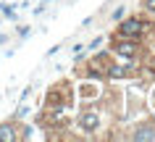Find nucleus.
<instances>
[{
	"instance_id": "nucleus-2",
	"label": "nucleus",
	"mask_w": 155,
	"mask_h": 142,
	"mask_svg": "<svg viewBox=\"0 0 155 142\" xmlns=\"http://www.w3.org/2000/svg\"><path fill=\"white\" fill-rule=\"evenodd\" d=\"M137 40H129V37H118V40L113 42V53L116 55H121V58L131 61V58H137Z\"/></svg>"
},
{
	"instance_id": "nucleus-5",
	"label": "nucleus",
	"mask_w": 155,
	"mask_h": 142,
	"mask_svg": "<svg viewBox=\"0 0 155 142\" xmlns=\"http://www.w3.org/2000/svg\"><path fill=\"white\" fill-rule=\"evenodd\" d=\"M16 140H18V129L13 121L0 124V142H16Z\"/></svg>"
},
{
	"instance_id": "nucleus-9",
	"label": "nucleus",
	"mask_w": 155,
	"mask_h": 142,
	"mask_svg": "<svg viewBox=\"0 0 155 142\" xmlns=\"http://www.w3.org/2000/svg\"><path fill=\"white\" fill-rule=\"evenodd\" d=\"M145 8L147 11H155V0H145Z\"/></svg>"
},
{
	"instance_id": "nucleus-6",
	"label": "nucleus",
	"mask_w": 155,
	"mask_h": 142,
	"mask_svg": "<svg viewBox=\"0 0 155 142\" xmlns=\"http://www.w3.org/2000/svg\"><path fill=\"white\" fill-rule=\"evenodd\" d=\"M131 71H129V66H110L108 68V76L110 79H124V76H129Z\"/></svg>"
},
{
	"instance_id": "nucleus-10",
	"label": "nucleus",
	"mask_w": 155,
	"mask_h": 142,
	"mask_svg": "<svg viewBox=\"0 0 155 142\" xmlns=\"http://www.w3.org/2000/svg\"><path fill=\"white\" fill-rule=\"evenodd\" d=\"M153 105H155V92H153Z\"/></svg>"
},
{
	"instance_id": "nucleus-7",
	"label": "nucleus",
	"mask_w": 155,
	"mask_h": 142,
	"mask_svg": "<svg viewBox=\"0 0 155 142\" xmlns=\"http://www.w3.org/2000/svg\"><path fill=\"white\" fill-rule=\"evenodd\" d=\"M0 11H3V13H5L8 18H13V16H16V13H13V8H11V5H5V3L0 5Z\"/></svg>"
},
{
	"instance_id": "nucleus-3",
	"label": "nucleus",
	"mask_w": 155,
	"mask_h": 142,
	"mask_svg": "<svg viewBox=\"0 0 155 142\" xmlns=\"http://www.w3.org/2000/svg\"><path fill=\"white\" fill-rule=\"evenodd\" d=\"M76 124H79V129H82V132H97V126H100V113H97L95 108L82 111V113L76 116Z\"/></svg>"
},
{
	"instance_id": "nucleus-1",
	"label": "nucleus",
	"mask_w": 155,
	"mask_h": 142,
	"mask_svg": "<svg viewBox=\"0 0 155 142\" xmlns=\"http://www.w3.org/2000/svg\"><path fill=\"white\" fill-rule=\"evenodd\" d=\"M147 32V24L142 18H124L118 24V37H129V40H139Z\"/></svg>"
},
{
	"instance_id": "nucleus-4",
	"label": "nucleus",
	"mask_w": 155,
	"mask_h": 142,
	"mask_svg": "<svg viewBox=\"0 0 155 142\" xmlns=\"http://www.w3.org/2000/svg\"><path fill=\"white\" fill-rule=\"evenodd\" d=\"M131 140H137V142H155V124H150V121L137 124L134 132H131Z\"/></svg>"
},
{
	"instance_id": "nucleus-8",
	"label": "nucleus",
	"mask_w": 155,
	"mask_h": 142,
	"mask_svg": "<svg viewBox=\"0 0 155 142\" xmlns=\"http://www.w3.org/2000/svg\"><path fill=\"white\" fill-rule=\"evenodd\" d=\"M26 113H29V108H26V105H21V108L16 111V116H26Z\"/></svg>"
}]
</instances>
